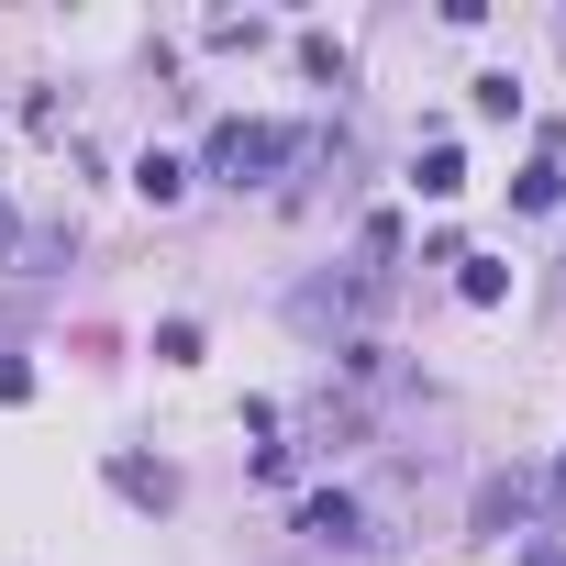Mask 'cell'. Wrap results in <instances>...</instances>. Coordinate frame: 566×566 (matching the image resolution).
<instances>
[{"label": "cell", "mask_w": 566, "mask_h": 566, "mask_svg": "<svg viewBox=\"0 0 566 566\" xmlns=\"http://www.w3.org/2000/svg\"><path fill=\"white\" fill-rule=\"evenodd\" d=\"M290 156H301V145L277 134V123H211V178H222V189H266Z\"/></svg>", "instance_id": "cell-1"}, {"label": "cell", "mask_w": 566, "mask_h": 566, "mask_svg": "<svg viewBox=\"0 0 566 566\" xmlns=\"http://www.w3.org/2000/svg\"><path fill=\"white\" fill-rule=\"evenodd\" d=\"M301 533H312V544H367V511H356L345 489H312V500H301Z\"/></svg>", "instance_id": "cell-2"}, {"label": "cell", "mask_w": 566, "mask_h": 566, "mask_svg": "<svg viewBox=\"0 0 566 566\" xmlns=\"http://www.w3.org/2000/svg\"><path fill=\"white\" fill-rule=\"evenodd\" d=\"M112 489L134 511H178V467H145V455H112Z\"/></svg>", "instance_id": "cell-3"}, {"label": "cell", "mask_w": 566, "mask_h": 566, "mask_svg": "<svg viewBox=\"0 0 566 566\" xmlns=\"http://www.w3.org/2000/svg\"><path fill=\"white\" fill-rule=\"evenodd\" d=\"M511 200H522V211H555V200H566V167H555V156H533V167L511 178Z\"/></svg>", "instance_id": "cell-4"}, {"label": "cell", "mask_w": 566, "mask_h": 566, "mask_svg": "<svg viewBox=\"0 0 566 566\" xmlns=\"http://www.w3.org/2000/svg\"><path fill=\"white\" fill-rule=\"evenodd\" d=\"M455 290H467V301H478V312H489V301H500V290H511V266H500V255H455Z\"/></svg>", "instance_id": "cell-5"}, {"label": "cell", "mask_w": 566, "mask_h": 566, "mask_svg": "<svg viewBox=\"0 0 566 566\" xmlns=\"http://www.w3.org/2000/svg\"><path fill=\"white\" fill-rule=\"evenodd\" d=\"M467 189V156L455 145H422V200H455Z\"/></svg>", "instance_id": "cell-6"}, {"label": "cell", "mask_w": 566, "mask_h": 566, "mask_svg": "<svg viewBox=\"0 0 566 566\" xmlns=\"http://www.w3.org/2000/svg\"><path fill=\"white\" fill-rule=\"evenodd\" d=\"M134 189H145V200H156V211H167V200H178V189H189V167H178V156H145V167H134Z\"/></svg>", "instance_id": "cell-7"}, {"label": "cell", "mask_w": 566, "mask_h": 566, "mask_svg": "<svg viewBox=\"0 0 566 566\" xmlns=\"http://www.w3.org/2000/svg\"><path fill=\"white\" fill-rule=\"evenodd\" d=\"M12 400H34V367H23V356H0V411H12Z\"/></svg>", "instance_id": "cell-8"}, {"label": "cell", "mask_w": 566, "mask_h": 566, "mask_svg": "<svg viewBox=\"0 0 566 566\" xmlns=\"http://www.w3.org/2000/svg\"><path fill=\"white\" fill-rule=\"evenodd\" d=\"M522 566H566V544H522Z\"/></svg>", "instance_id": "cell-9"}, {"label": "cell", "mask_w": 566, "mask_h": 566, "mask_svg": "<svg viewBox=\"0 0 566 566\" xmlns=\"http://www.w3.org/2000/svg\"><path fill=\"white\" fill-rule=\"evenodd\" d=\"M0 244H12V211H0Z\"/></svg>", "instance_id": "cell-10"}, {"label": "cell", "mask_w": 566, "mask_h": 566, "mask_svg": "<svg viewBox=\"0 0 566 566\" xmlns=\"http://www.w3.org/2000/svg\"><path fill=\"white\" fill-rule=\"evenodd\" d=\"M555 478H566V455H555Z\"/></svg>", "instance_id": "cell-11"}]
</instances>
